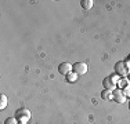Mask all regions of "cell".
Listing matches in <instances>:
<instances>
[{
    "instance_id": "6da1fadb",
    "label": "cell",
    "mask_w": 130,
    "mask_h": 124,
    "mask_svg": "<svg viewBox=\"0 0 130 124\" xmlns=\"http://www.w3.org/2000/svg\"><path fill=\"white\" fill-rule=\"evenodd\" d=\"M15 119L18 120L20 123H28L30 119V112L25 109V108H22V109H18L15 112Z\"/></svg>"
},
{
    "instance_id": "7a4b0ae2",
    "label": "cell",
    "mask_w": 130,
    "mask_h": 124,
    "mask_svg": "<svg viewBox=\"0 0 130 124\" xmlns=\"http://www.w3.org/2000/svg\"><path fill=\"white\" fill-rule=\"evenodd\" d=\"M115 72H116V74H119L120 77H123V76H127L130 73V69L126 66V62L120 61V62H116L115 64Z\"/></svg>"
},
{
    "instance_id": "3957f363",
    "label": "cell",
    "mask_w": 130,
    "mask_h": 124,
    "mask_svg": "<svg viewBox=\"0 0 130 124\" xmlns=\"http://www.w3.org/2000/svg\"><path fill=\"white\" fill-rule=\"evenodd\" d=\"M72 72H75L76 74H78V76L86 74V72H87V65H86L85 62H75Z\"/></svg>"
},
{
    "instance_id": "277c9868",
    "label": "cell",
    "mask_w": 130,
    "mask_h": 124,
    "mask_svg": "<svg viewBox=\"0 0 130 124\" xmlns=\"http://www.w3.org/2000/svg\"><path fill=\"white\" fill-rule=\"evenodd\" d=\"M73 69V65L69 64V62H62V64H60V66H58V72H60L62 76H67L68 73H71Z\"/></svg>"
},
{
    "instance_id": "5b68a950",
    "label": "cell",
    "mask_w": 130,
    "mask_h": 124,
    "mask_svg": "<svg viewBox=\"0 0 130 124\" xmlns=\"http://www.w3.org/2000/svg\"><path fill=\"white\" fill-rule=\"evenodd\" d=\"M112 94H113V101L118 102V104H123V102L126 101V97H125V94H123V90H120V88L113 90Z\"/></svg>"
},
{
    "instance_id": "8992f818",
    "label": "cell",
    "mask_w": 130,
    "mask_h": 124,
    "mask_svg": "<svg viewBox=\"0 0 130 124\" xmlns=\"http://www.w3.org/2000/svg\"><path fill=\"white\" fill-rule=\"evenodd\" d=\"M103 86H104V90H109V91H113L116 87V83L112 80V77H105L103 80Z\"/></svg>"
},
{
    "instance_id": "52a82bcc",
    "label": "cell",
    "mask_w": 130,
    "mask_h": 124,
    "mask_svg": "<svg viewBox=\"0 0 130 124\" xmlns=\"http://www.w3.org/2000/svg\"><path fill=\"white\" fill-rule=\"evenodd\" d=\"M101 98H103L104 101H109V99H113L112 91H109V90H104V91H101Z\"/></svg>"
},
{
    "instance_id": "ba28073f",
    "label": "cell",
    "mask_w": 130,
    "mask_h": 124,
    "mask_svg": "<svg viewBox=\"0 0 130 124\" xmlns=\"http://www.w3.org/2000/svg\"><path fill=\"white\" fill-rule=\"evenodd\" d=\"M93 4H94L93 0H82V2H80V6H82L83 10H90L93 7Z\"/></svg>"
},
{
    "instance_id": "9c48e42d",
    "label": "cell",
    "mask_w": 130,
    "mask_h": 124,
    "mask_svg": "<svg viewBox=\"0 0 130 124\" xmlns=\"http://www.w3.org/2000/svg\"><path fill=\"white\" fill-rule=\"evenodd\" d=\"M65 79H67L68 83H75L76 80H78V74H76L75 72H71V73H68L67 76H65Z\"/></svg>"
},
{
    "instance_id": "30bf717a",
    "label": "cell",
    "mask_w": 130,
    "mask_h": 124,
    "mask_svg": "<svg viewBox=\"0 0 130 124\" xmlns=\"http://www.w3.org/2000/svg\"><path fill=\"white\" fill-rule=\"evenodd\" d=\"M7 102H8V98L6 97V95L2 94V97H0V109H6V106H7Z\"/></svg>"
},
{
    "instance_id": "8fae6325",
    "label": "cell",
    "mask_w": 130,
    "mask_h": 124,
    "mask_svg": "<svg viewBox=\"0 0 130 124\" xmlns=\"http://www.w3.org/2000/svg\"><path fill=\"white\" fill-rule=\"evenodd\" d=\"M4 124H20V121H18L15 117H8V119H6Z\"/></svg>"
},
{
    "instance_id": "7c38bea8",
    "label": "cell",
    "mask_w": 130,
    "mask_h": 124,
    "mask_svg": "<svg viewBox=\"0 0 130 124\" xmlns=\"http://www.w3.org/2000/svg\"><path fill=\"white\" fill-rule=\"evenodd\" d=\"M123 94H125V97H130V86H126L123 88Z\"/></svg>"
},
{
    "instance_id": "4fadbf2b",
    "label": "cell",
    "mask_w": 130,
    "mask_h": 124,
    "mask_svg": "<svg viewBox=\"0 0 130 124\" xmlns=\"http://www.w3.org/2000/svg\"><path fill=\"white\" fill-rule=\"evenodd\" d=\"M119 84H120V86H123V88H125L126 86H129V84H127V81H126V79H122V80L119 81Z\"/></svg>"
},
{
    "instance_id": "5bb4252c",
    "label": "cell",
    "mask_w": 130,
    "mask_h": 124,
    "mask_svg": "<svg viewBox=\"0 0 130 124\" xmlns=\"http://www.w3.org/2000/svg\"><path fill=\"white\" fill-rule=\"evenodd\" d=\"M129 110H130V102H129Z\"/></svg>"
},
{
    "instance_id": "9a60e30c",
    "label": "cell",
    "mask_w": 130,
    "mask_h": 124,
    "mask_svg": "<svg viewBox=\"0 0 130 124\" xmlns=\"http://www.w3.org/2000/svg\"><path fill=\"white\" fill-rule=\"evenodd\" d=\"M20 124H28V123H20Z\"/></svg>"
},
{
    "instance_id": "2e32d148",
    "label": "cell",
    "mask_w": 130,
    "mask_h": 124,
    "mask_svg": "<svg viewBox=\"0 0 130 124\" xmlns=\"http://www.w3.org/2000/svg\"><path fill=\"white\" fill-rule=\"evenodd\" d=\"M129 59H130V55H129Z\"/></svg>"
}]
</instances>
